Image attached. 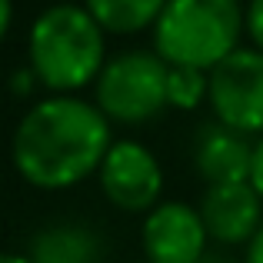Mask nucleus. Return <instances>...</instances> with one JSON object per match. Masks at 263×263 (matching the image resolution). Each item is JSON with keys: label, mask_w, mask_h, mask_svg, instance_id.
Masks as SVG:
<instances>
[{"label": "nucleus", "mask_w": 263, "mask_h": 263, "mask_svg": "<svg viewBox=\"0 0 263 263\" xmlns=\"http://www.w3.org/2000/svg\"><path fill=\"white\" fill-rule=\"evenodd\" d=\"M107 37H137L154 30L167 0H80Z\"/></svg>", "instance_id": "11"}, {"label": "nucleus", "mask_w": 263, "mask_h": 263, "mask_svg": "<svg viewBox=\"0 0 263 263\" xmlns=\"http://www.w3.org/2000/svg\"><path fill=\"white\" fill-rule=\"evenodd\" d=\"M10 27H13V0H0V44L7 40Z\"/></svg>", "instance_id": "17"}, {"label": "nucleus", "mask_w": 263, "mask_h": 263, "mask_svg": "<svg viewBox=\"0 0 263 263\" xmlns=\"http://www.w3.org/2000/svg\"><path fill=\"white\" fill-rule=\"evenodd\" d=\"M210 100V70L167 64V110H200Z\"/></svg>", "instance_id": "12"}, {"label": "nucleus", "mask_w": 263, "mask_h": 263, "mask_svg": "<svg viewBox=\"0 0 263 263\" xmlns=\"http://www.w3.org/2000/svg\"><path fill=\"white\" fill-rule=\"evenodd\" d=\"M210 247V233L200 206L183 200H160L140 223V250L147 263H200Z\"/></svg>", "instance_id": "7"}, {"label": "nucleus", "mask_w": 263, "mask_h": 263, "mask_svg": "<svg viewBox=\"0 0 263 263\" xmlns=\"http://www.w3.org/2000/svg\"><path fill=\"white\" fill-rule=\"evenodd\" d=\"M107 57L103 27L73 0L44 7L27 30V67L47 93H80L93 87Z\"/></svg>", "instance_id": "2"}, {"label": "nucleus", "mask_w": 263, "mask_h": 263, "mask_svg": "<svg viewBox=\"0 0 263 263\" xmlns=\"http://www.w3.org/2000/svg\"><path fill=\"white\" fill-rule=\"evenodd\" d=\"M253 137L230 130L223 123H203L193 140V167L206 186L213 183H240L250 180L253 167Z\"/></svg>", "instance_id": "9"}, {"label": "nucleus", "mask_w": 263, "mask_h": 263, "mask_svg": "<svg viewBox=\"0 0 263 263\" xmlns=\"http://www.w3.org/2000/svg\"><path fill=\"white\" fill-rule=\"evenodd\" d=\"M93 103L110 123L143 127L167 110V60L150 47L120 50L107 57L93 80Z\"/></svg>", "instance_id": "4"}, {"label": "nucleus", "mask_w": 263, "mask_h": 263, "mask_svg": "<svg viewBox=\"0 0 263 263\" xmlns=\"http://www.w3.org/2000/svg\"><path fill=\"white\" fill-rule=\"evenodd\" d=\"M247 24L240 0H167L150 40L167 64L213 70L237 47H243Z\"/></svg>", "instance_id": "3"}, {"label": "nucleus", "mask_w": 263, "mask_h": 263, "mask_svg": "<svg viewBox=\"0 0 263 263\" xmlns=\"http://www.w3.org/2000/svg\"><path fill=\"white\" fill-rule=\"evenodd\" d=\"M250 183L253 190L263 197V137H257V143H253V167H250Z\"/></svg>", "instance_id": "15"}, {"label": "nucleus", "mask_w": 263, "mask_h": 263, "mask_svg": "<svg viewBox=\"0 0 263 263\" xmlns=\"http://www.w3.org/2000/svg\"><path fill=\"white\" fill-rule=\"evenodd\" d=\"M27 257L33 263H103V237L84 220H60L33 233Z\"/></svg>", "instance_id": "10"}, {"label": "nucleus", "mask_w": 263, "mask_h": 263, "mask_svg": "<svg viewBox=\"0 0 263 263\" xmlns=\"http://www.w3.org/2000/svg\"><path fill=\"white\" fill-rule=\"evenodd\" d=\"M97 183L120 213H150L163 197V167L147 143L117 137L97 170Z\"/></svg>", "instance_id": "6"}, {"label": "nucleus", "mask_w": 263, "mask_h": 263, "mask_svg": "<svg viewBox=\"0 0 263 263\" xmlns=\"http://www.w3.org/2000/svg\"><path fill=\"white\" fill-rule=\"evenodd\" d=\"M243 263H263V223H260V230L253 233V240L243 247Z\"/></svg>", "instance_id": "16"}, {"label": "nucleus", "mask_w": 263, "mask_h": 263, "mask_svg": "<svg viewBox=\"0 0 263 263\" xmlns=\"http://www.w3.org/2000/svg\"><path fill=\"white\" fill-rule=\"evenodd\" d=\"M243 24H247V40L263 53V0H247L243 4Z\"/></svg>", "instance_id": "13"}, {"label": "nucleus", "mask_w": 263, "mask_h": 263, "mask_svg": "<svg viewBox=\"0 0 263 263\" xmlns=\"http://www.w3.org/2000/svg\"><path fill=\"white\" fill-rule=\"evenodd\" d=\"M213 120L247 137H263V53L257 47H237L210 70Z\"/></svg>", "instance_id": "5"}, {"label": "nucleus", "mask_w": 263, "mask_h": 263, "mask_svg": "<svg viewBox=\"0 0 263 263\" xmlns=\"http://www.w3.org/2000/svg\"><path fill=\"white\" fill-rule=\"evenodd\" d=\"M0 263H33L27 253H0Z\"/></svg>", "instance_id": "18"}, {"label": "nucleus", "mask_w": 263, "mask_h": 263, "mask_svg": "<svg viewBox=\"0 0 263 263\" xmlns=\"http://www.w3.org/2000/svg\"><path fill=\"white\" fill-rule=\"evenodd\" d=\"M114 123L80 93H47L20 117L10 140L13 170L37 190H70L97 177Z\"/></svg>", "instance_id": "1"}, {"label": "nucleus", "mask_w": 263, "mask_h": 263, "mask_svg": "<svg viewBox=\"0 0 263 263\" xmlns=\"http://www.w3.org/2000/svg\"><path fill=\"white\" fill-rule=\"evenodd\" d=\"M197 206L210 240L220 247H247L263 223V197L250 180L206 186Z\"/></svg>", "instance_id": "8"}, {"label": "nucleus", "mask_w": 263, "mask_h": 263, "mask_svg": "<svg viewBox=\"0 0 263 263\" xmlns=\"http://www.w3.org/2000/svg\"><path fill=\"white\" fill-rule=\"evenodd\" d=\"M10 84H13V93H17V97H30L33 90L40 87V84H37V77H33V70H30V67H20V70L13 73V80H10Z\"/></svg>", "instance_id": "14"}]
</instances>
